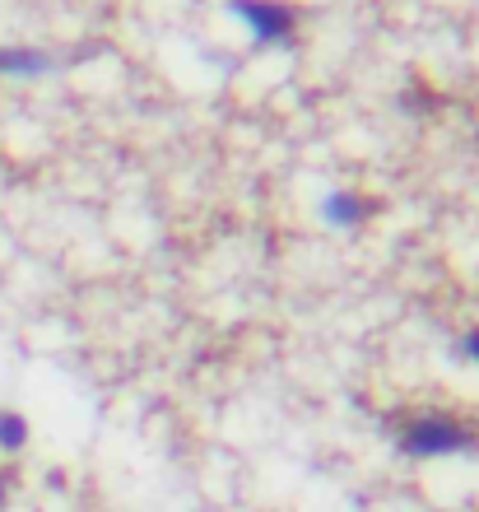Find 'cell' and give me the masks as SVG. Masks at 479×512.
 <instances>
[{
  "label": "cell",
  "mask_w": 479,
  "mask_h": 512,
  "mask_svg": "<svg viewBox=\"0 0 479 512\" xmlns=\"http://www.w3.org/2000/svg\"><path fill=\"white\" fill-rule=\"evenodd\" d=\"M400 447L410 457H456L475 447V433H466L452 419H414L410 429L400 433Z\"/></svg>",
  "instance_id": "6da1fadb"
},
{
  "label": "cell",
  "mask_w": 479,
  "mask_h": 512,
  "mask_svg": "<svg viewBox=\"0 0 479 512\" xmlns=\"http://www.w3.org/2000/svg\"><path fill=\"white\" fill-rule=\"evenodd\" d=\"M233 14L256 33V42H284L293 28V14L270 0H233Z\"/></svg>",
  "instance_id": "7a4b0ae2"
},
{
  "label": "cell",
  "mask_w": 479,
  "mask_h": 512,
  "mask_svg": "<svg viewBox=\"0 0 479 512\" xmlns=\"http://www.w3.org/2000/svg\"><path fill=\"white\" fill-rule=\"evenodd\" d=\"M321 215L331 219L335 229H349V224H359L363 215H373V205L363 201V196H354V191H335V196L321 201Z\"/></svg>",
  "instance_id": "3957f363"
},
{
  "label": "cell",
  "mask_w": 479,
  "mask_h": 512,
  "mask_svg": "<svg viewBox=\"0 0 479 512\" xmlns=\"http://www.w3.org/2000/svg\"><path fill=\"white\" fill-rule=\"evenodd\" d=\"M56 61L33 47H0V75H47Z\"/></svg>",
  "instance_id": "277c9868"
},
{
  "label": "cell",
  "mask_w": 479,
  "mask_h": 512,
  "mask_svg": "<svg viewBox=\"0 0 479 512\" xmlns=\"http://www.w3.org/2000/svg\"><path fill=\"white\" fill-rule=\"evenodd\" d=\"M28 443V424L14 410H0V452H19Z\"/></svg>",
  "instance_id": "5b68a950"
},
{
  "label": "cell",
  "mask_w": 479,
  "mask_h": 512,
  "mask_svg": "<svg viewBox=\"0 0 479 512\" xmlns=\"http://www.w3.org/2000/svg\"><path fill=\"white\" fill-rule=\"evenodd\" d=\"M461 354H466V359H475V364H479V331H470V336L461 340Z\"/></svg>",
  "instance_id": "8992f818"
},
{
  "label": "cell",
  "mask_w": 479,
  "mask_h": 512,
  "mask_svg": "<svg viewBox=\"0 0 479 512\" xmlns=\"http://www.w3.org/2000/svg\"><path fill=\"white\" fill-rule=\"evenodd\" d=\"M0 503H5V480H0Z\"/></svg>",
  "instance_id": "52a82bcc"
}]
</instances>
